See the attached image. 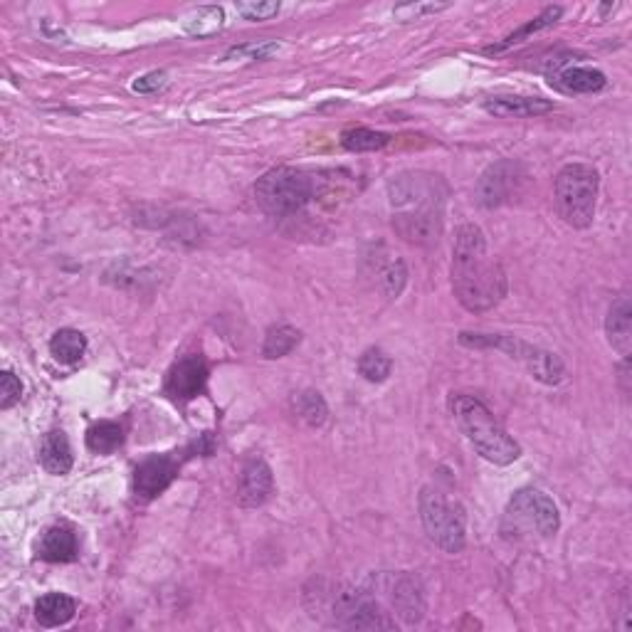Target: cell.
<instances>
[{
  "label": "cell",
  "mask_w": 632,
  "mask_h": 632,
  "mask_svg": "<svg viewBox=\"0 0 632 632\" xmlns=\"http://www.w3.org/2000/svg\"><path fill=\"white\" fill-rule=\"evenodd\" d=\"M507 272L489 255L487 237L477 225L457 228L452 247V292L472 314L489 312L507 297Z\"/></svg>",
  "instance_id": "obj_1"
},
{
  "label": "cell",
  "mask_w": 632,
  "mask_h": 632,
  "mask_svg": "<svg viewBox=\"0 0 632 632\" xmlns=\"http://www.w3.org/2000/svg\"><path fill=\"white\" fill-rule=\"evenodd\" d=\"M447 186L428 171H405L388 183L393 228L403 240L433 245L442 235Z\"/></svg>",
  "instance_id": "obj_2"
},
{
  "label": "cell",
  "mask_w": 632,
  "mask_h": 632,
  "mask_svg": "<svg viewBox=\"0 0 632 632\" xmlns=\"http://www.w3.org/2000/svg\"><path fill=\"white\" fill-rule=\"evenodd\" d=\"M450 410L455 415L457 425L467 440L472 442L474 450L494 465H512L519 460L521 447L516 445L514 437L497 423L487 405L472 395H452Z\"/></svg>",
  "instance_id": "obj_3"
},
{
  "label": "cell",
  "mask_w": 632,
  "mask_h": 632,
  "mask_svg": "<svg viewBox=\"0 0 632 632\" xmlns=\"http://www.w3.org/2000/svg\"><path fill=\"white\" fill-rule=\"evenodd\" d=\"M561 526V514L549 494L539 489H521L509 499L502 516V536L507 541H544Z\"/></svg>",
  "instance_id": "obj_4"
},
{
  "label": "cell",
  "mask_w": 632,
  "mask_h": 632,
  "mask_svg": "<svg viewBox=\"0 0 632 632\" xmlns=\"http://www.w3.org/2000/svg\"><path fill=\"white\" fill-rule=\"evenodd\" d=\"M600 176L588 163H568L558 171L553 183V200L563 223L571 228H588L595 218L598 205Z\"/></svg>",
  "instance_id": "obj_5"
},
{
  "label": "cell",
  "mask_w": 632,
  "mask_h": 632,
  "mask_svg": "<svg viewBox=\"0 0 632 632\" xmlns=\"http://www.w3.org/2000/svg\"><path fill=\"white\" fill-rule=\"evenodd\" d=\"M314 198V181L309 173L299 168L279 166L267 171L260 181L255 183V200L265 213L275 218H287L297 215L299 210L307 208Z\"/></svg>",
  "instance_id": "obj_6"
},
{
  "label": "cell",
  "mask_w": 632,
  "mask_h": 632,
  "mask_svg": "<svg viewBox=\"0 0 632 632\" xmlns=\"http://www.w3.org/2000/svg\"><path fill=\"white\" fill-rule=\"evenodd\" d=\"M462 346H472V349H497L504 351L509 358L519 361L536 381L544 386H558L566 378V366L556 354L539 349L534 344H526L519 336L509 334H460Z\"/></svg>",
  "instance_id": "obj_7"
},
{
  "label": "cell",
  "mask_w": 632,
  "mask_h": 632,
  "mask_svg": "<svg viewBox=\"0 0 632 632\" xmlns=\"http://www.w3.org/2000/svg\"><path fill=\"white\" fill-rule=\"evenodd\" d=\"M420 521L435 546L447 553H460L467 544V519L460 502L447 499L440 489L425 487L420 492Z\"/></svg>",
  "instance_id": "obj_8"
},
{
  "label": "cell",
  "mask_w": 632,
  "mask_h": 632,
  "mask_svg": "<svg viewBox=\"0 0 632 632\" xmlns=\"http://www.w3.org/2000/svg\"><path fill=\"white\" fill-rule=\"evenodd\" d=\"M329 615L336 628L344 630H393L395 620L376 600L371 588L336 586L329 593Z\"/></svg>",
  "instance_id": "obj_9"
},
{
  "label": "cell",
  "mask_w": 632,
  "mask_h": 632,
  "mask_svg": "<svg viewBox=\"0 0 632 632\" xmlns=\"http://www.w3.org/2000/svg\"><path fill=\"white\" fill-rule=\"evenodd\" d=\"M215 442L213 435L205 433L200 440L188 445L181 452H166V455H151L144 462H139L134 470V494L141 502H151L158 494L166 492L173 484V479L181 472V465L193 455H213Z\"/></svg>",
  "instance_id": "obj_10"
},
{
  "label": "cell",
  "mask_w": 632,
  "mask_h": 632,
  "mask_svg": "<svg viewBox=\"0 0 632 632\" xmlns=\"http://www.w3.org/2000/svg\"><path fill=\"white\" fill-rule=\"evenodd\" d=\"M208 373V363H205L203 356L191 354L178 358V361L168 368L163 393H166L173 403H188V400L198 398V395L205 391Z\"/></svg>",
  "instance_id": "obj_11"
},
{
  "label": "cell",
  "mask_w": 632,
  "mask_h": 632,
  "mask_svg": "<svg viewBox=\"0 0 632 632\" xmlns=\"http://www.w3.org/2000/svg\"><path fill=\"white\" fill-rule=\"evenodd\" d=\"M373 583H376V586L388 595L393 610L405 620V623L415 625L423 620L425 595H423V586L418 583V578L405 576V573H400V576H395V573H386V576H381L378 581L373 578Z\"/></svg>",
  "instance_id": "obj_12"
},
{
  "label": "cell",
  "mask_w": 632,
  "mask_h": 632,
  "mask_svg": "<svg viewBox=\"0 0 632 632\" xmlns=\"http://www.w3.org/2000/svg\"><path fill=\"white\" fill-rule=\"evenodd\" d=\"M524 168L521 163L514 161H499L494 166H489L482 173L477 183V198L484 208H497V205L512 200V196L519 191V186L524 183Z\"/></svg>",
  "instance_id": "obj_13"
},
{
  "label": "cell",
  "mask_w": 632,
  "mask_h": 632,
  "mask_svg": "<svg viewBox=\"0 0 632 632\" xmlns=\"http://www.w3.org/2000/svg\"><path fill=\"white\" fill-rule=\"evenodd\" d=\"M275 492V477H272L270 465L262 457H252L240 472V487H237V499L242 507H262Z\"/></svg>",
  "instance_id": "obj_14"
},
{
  "label": "cell",
  "mask_w": 632,
  "mask_h": 632,
  "mask_svg": "<svg viewBox=\"0 0 632 632\" xmlns=\"http://www.w3.org/2000/svg\"><path fill=\"white\" fill-rule=\"evenodd\" d=\"M549 84L566 94H593L605 89L608 79L595 67L566 65V60H556L553 72H549Z\"/></svg>",
  "instance_id": "obj_15"
},
{
  "label": "cell",
  "mask_w": 632,
  "mask_h": 632,
  "mask_svg": "<svg viewBox=\"0 0 632 632\" xmlns=\"http://www.w3.org/2000/svg\"><path fill=\"white\" fill-rule=\"evenodd\" d=\"M35 556L47 563H72L79 556L77 531L70 524H55L42 531Z\"/></svg>",
  "instance_id": "obj_16"
},
{
  "label": "cell",
  "mask_w": 632,
  "mask_h": 632,
  "mask_svg": "<svg viewBox=\"0 0 632 632\" xmlns=\"http://www.w3.org/2000/svg\"><path fill=\"white\" fill-rule=\"evenodd\" d=\"M484 112L504 119L519 117H539V114L551 112L553 104L541 97H514V94H497V97L484 99Z\"/></svg>",
  "instance_id": "obj_17"
},
{
  "label": "cell",
  "mask_w": 632,
  "mask_h": 632,
  "mask_svg": "<svg viewBox=\"0 0 632 632\" xmlns=\"http://www.w3.org/2000/svg\"><path fill=\"white\" fill-rule=\"evenodd\" d=\"M605 334H608V344L613 346L620 356H630L632 307L628 299H618V302L610 307L608 319H605Z\"/></svg>",
  "instance_id": "obj_18"
},
{
  "label": "cell",
  "mask_w": 632,
  "mask_h": 632,
  "mask_svg": "<svg viewBox=\"0 0 632 632\" xmlns=\"http://www.w3.org/2000/svg\"><path fill=\"white\" fill-rule=\"evenodd\" d=\"M72 462H75V457H72L70 440H67V435L62 433V430H52V433L42 437L40 465L45 467L47 472L60 477V474H67L72 470Z\"/></svg>",
  "instance_id": "obj_19"
},
{
  "label": "cell",
  "mask_w": 632,
  "mask_h": 632,
  "mask_svg": "<svg viewBox=\"0 0 632 632\" xmlns=\"http://www.w3.org/2000/svg\"><path fill=\"white\" fill-rule=\"evenodd\" d=\"M77 613V603L65 593H45L35 603V620L42 628H60L67 625Z\"/></svg>",
  "instance_id": "obj_20"
},
{
  "label": "cell",
  "mask_w": 632,
  "mask_h": 632,
  "mask_svg": "<svg viewBox=\"0 0 632 632\" xmlns=\"http://www.w3.org/2000/svg\"><path fill=\"white\" fill-rule=\"evenodd\" d=\"M50 354L55 356V361L75 366L87 354V336L77 329H60L50 339Z\"/></svg>",
  "instance_id": "obj_21"
},
{
  "label": "cell",
  "mask_w": 632,
  "mask_h": 632,
  "mask_svg": "<svg viewBox=\"0 0 632 632\" xmlns=\"http://www.w3.org/2000/svg\"><path fill=\"white\" fill-rule=\"evenodd\" d=\"M561 15H563L561 5H549V8H544V13L536 15L534 20H529V23H526L524 28H519V30H516V33L507 35V38L499 42V45L487 47V50H484V52H487V55H499V52H504V50H509V47L519 45V42H524L526 38H529V35L539 33V30L551 28V25L556 23V20L561 18Z\"/></svg>",
  "instance_id": "obj_22"
},
{
  "label": "cell",
  "mask_w": 632,
  "mask_h": 632,
  "mask_svg": "<svg viewBox=\"0 0 632 632\" xmlns=\"http://www.w3.org/2000/svg\"><path fill=\"white\" fill-rule=\"evenodd\" d=\"M124 445V428L114 420H102L87 430V447L94 455H112Z\"/></svg>",
  "instance_id": "obj_23"
},
{
  "label": "cell",
  "mask_w": 632,
  "mask_h": 632,
  "mask_svg": "<svg viewBox=\"0 0 632 632\" xmlns=\"http://www.w3.org/2000/svg\"><path fill=\"white\" fill-rule=\"evenodd\" d=\"M225 25V10L220 5H200L193 10L186 20H183V30L193 38H205V35H213L218 30H223Z\"/></svg>",
  "instance_id": "obj_24"
},
{
  "label": "cell",
  "mask_w": 632,
  "mask_h": 632,
  "mask_svg": "<svg viewBox=\"0 0 632 632\" xmlns=\"http://www.w3.org/2000/svg\"><path fill=\"white\" fill-rule=\"evenodd\" d=\"M391 136L383 134V131L366 129V126H354V129L341 131V146L351 154H366V151H381L383 146H388Z\"/></svg>",
  "instance_id": "obj_25"
},
{
  "label": "cell",
  "mask_w": 632,
  "mask_h": 632,
  "mask_svg": "<svg viewBox=\"0 0 632 632\" xmlns=\"http://www.w3.org/2000/svg\"><path fill=\"white\" fill-rule=\"evenodd\" d=\"M302 341V334H299L294 326L289 324H279L272 326L265 336V346H262V356L265 358H282L287 356L289 351L297 349V344Z\"/></svg>",
  "instance_id": "obj_26"
},
{
  "label": "cell",
  "mask_w": 632,
  "mask_h": 632,
  "mask_svg": "<svg viewBox=\"0 0 632 632\" xmlns=\"http://www.w3.org/2000/svg\"><path fill=\"white\" fill-rule=\"evenodd\" d=\"M292 408L309 428H321L326 423V415H329V408H326L324 398H321L316 391H304L292 398Z\"/></svg>",
  "instance_id": "obj_27"
},
{
  "label": "cell",
  "mask_w": 632,
  "mask_h": 632,
  "mask_svg": "<svg viewBox=\"0 0 632 632\" xmlns=\"http://www.w3.org/2000/svg\"><path fill=\"white\" fill-rule=\"evenodd\" d=\"M393 361L381 349H368L358 358V373L371 383H383L391 376Z\"/></svg>",
  "instance_id": "obj_28"
},
{
  "label": "cell",
  "mask_w": 632,
  "mask_h": 632,
  "mask_svg": "<svg viewBox=\"0 0 632 632\" xmlns=\"http://www.w3.org/2000/svg\"><path fill=\"white\" fill-rule=\"evenodd\" d=\"M450 8V3H403L393 8V18L400 23H410V20H420L425 15H435L440 10Z\"/></svg>",
  "instance_id": "obj_29"
},
{
  "label": "cell",
  "mask_w": 632,
  "mask_h": 632,
  "mask_svg": "<svg viewBox=\"0 0 632 632\" xmlns=\"http://www.w3.org/2000/svg\"><path fill=\"white\" fill-rule=\"evenodd\" d=\"M405 279H408V270H405L403 260L388 262V265L381 270V284H383V289H386L388 297H398V294L403 292Z\"/></svg>",
  "instance_id": "obj_30"
},
{
  "label": "cell",
  "mask_w": 632,
  "mask_h": 632,
  "mask_svg": "<svg viewBox=\"0 0 632 632\" xmlns=\"http://www.w3.org/2000/svg\"><path fill=\"white\" fill-rule=\"evenodd\" d=\"M20 395H23V383H20V378L10 371L0 373V408H13L20 400Z\"/></svg>",
  "instance_id": "obj_31"
},
{
  "label": "cell",
  "mask_w": 632,
  "mask_h": 632,
  "mask_svg": "<svg viewBox=\"0 0 632 632\" xmlns=\"http://www.w3.org/2000/svg\"><path fill=\"white\" fill-rule=\"evenodd\" d=\"M235 8L245 20H270L272 15L279 13L277 0H270V3H237Z\"/></svg>",
  "instance_id": "obj_32"
},
{
  "label": "cell",
  "mask_w": 632,
  "mask_h": 632,
  "mask_svg": "<svg viewBox=\"0 0 632 632\" xmlns=\"http://www.w3.org/2000/svg\"><path fill=\"white\" fill-rule=\"evenodd\" d=\"M279 50V42H250V45H242L235 47V50L228 52V60L230 57H245L250 55L252 60H265V57L275 55Z\"/></svg>",
  "instance_id": "obj_33"
},
{
  "label": "cell",
  "mask_w": 632,
  "mask_h": 632,
  "mask_svg": "<svg viewBox=\"0 0 632 632\" xmlns=\"http://www.w3.org/2000/svg\"><path fill=\"white\" fill-rule=\"evenodd\" d=\"M168 84V75L166 72H161V70H154V72H146L144 77H139L134 82V92H139V94H156V92H161L163 87H166Z\"/></svg>",
  "instance_id": "obj_34"
}]
</instances>
